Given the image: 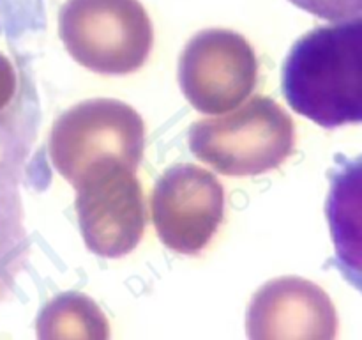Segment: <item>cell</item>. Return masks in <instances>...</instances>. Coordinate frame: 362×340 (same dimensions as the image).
I'll return each instance as SVG.
<instances>
[{
  "mask_svg": "<svg viewBox=\"0 0 362 340\" xmlns=\"http://www.w3.org/2000/svg\"><path fill=\"white\" fill-rule=\"evenodd\" d=\"M59 34L69 55L101 74H126L147 60L152 25L138 0H67Z\"/></svg>",
  "mask_w": 362,
  "mask_h": 340,
  "instance_id": "obj_3",
  "label": "cell"
},
{
  "mask_svg": "<svg viewBox=\"0 0 362 340\" xmlns=\"http://www.w3.org/2000/svg\"><path fill=\"white\" fill-rule=\"evenodd\" d=\"M151 209L159 239L173 251L197 255L221 223L225 191L209 170L180 163L158 179Z\"/></svg>",
  "mask_w": 362,
  "mask_h": 340,
  "instance_id": "obj_7",
  "label": "cell"
},
{
  "mask_svg": "<svg viewBox=\"0 0 362 340\" xmlns=\"http://www.w3.org/2000/svg\"><path fill=\"white\" fill-rule=\"evenodd\" d=\"M281 91L299 115L325 130L362 124V16L313 28L293 42Z\"/></svg>",
  "mask_w": 362,
  "mask_h": 340,
  "instance_id": "obj_1",
  "label": "cell"
},
{
  "mask_svg": "<svg viewBox=\"0 0 362 340\" xmlns=\"http://www.w3.org/2000/svg\"><path fill=\"white\" fill-rule=\"evenodd\" d=\"M14 241H16V218H14L13 190H11L6 159L0 151V285L4 283Z\"/></svg>",
  "mask_w": 362,
  "mask_h": 340,
  "instance_id": "obj_9",
  "label": "cell"
},
{
  "mask_svg": "<svg viewBox=\"0 0 362 340\" xmlns=\"http://www.w3.org/2000/svg\"><path fill=\"white\" fill-rule=\"evenodd\" d=\"M140 113L117 99H88L64 112L49 133V156L71 184L90 166L122 162L136 169L144 156Z\"/></svg>",
  "mask_w": 362,
  "mask_h": 340,
  "instance_id": "obj_4",
  "label": "cell"
},
{
  "mask_svg": "<svg viewBox=\"0 0 362 340\" xmlns=\"http://www.w3.org/2000/svg\"><path fill=\"white\" fill-rule=\"evenodd\" d=\"M179 84L187 101L216 115L235 108L257 84V57L243 35L204 30L187 42L179 60Z\"/></svg>",
  "mask_w": 362,
  "mask_h": 340,
  "instance_id": "obj_6",
  "label": "cell"
},
{
  "mask_svg": "<svg viewBox=\"0 0 362 340\" xmlns=\"http://www.w3.org/2000/svg\"><path fill=\"white\" fill-rule=\"evenodd\" d=\"M327 177L325 216L334 243L329 264L362 294V152L356 158L336 154Z\"/></svg>",
  "mask_w": 362,
  "mask_h": 340,
  "instance_id": "obj_8",
  "label": "cell"
},
{
  "mask_svg": "<svg viewBox=\"0 0 362 340\" xmlns=\"http://www.w3.org/2000/svg\"><path fill=\"white\" fill-rule=\"evenodd\" d=\"M134 172L122 162H106L85 170L73 183L81 236L99 257H122L144 236V193Z\"/></svg>",
  "mask_w": 362,
  "mask_h": 340,
  "instance_id": "obj_5",
  "label": "cell"
},
{
  "mask_svg": "<svg viewBox=\"0 0 362 340\" xmlns=\"http://www.w3.org/2000/svg\"><path fill=\"white\" fill-rule=\"evenodd\" d=\"M288 2L313 16L331 21L362 14V0H288Z\"/></svg>",
  "mask_w": 362,
  "mask_h": 340,
  "instance_id": "obj_10",
  "label": "cell"
},
{
  "mask_svg": "<svg viewBox=\"0 0 362 340\" xmlns=\"http://www.w3.org/2000/svg\"><path fill=\"white\" fill-rule=\"evenodd\" d=\"M288 113L267 96H253L228 115L189 128V149L225 176H258L278 169L293 151Z\"/></svg>",
  "mask_w": 362,
  "mask_h": 340,
  "instance_id": "obj_2",
  "label": "cell"
}]
</instances>
